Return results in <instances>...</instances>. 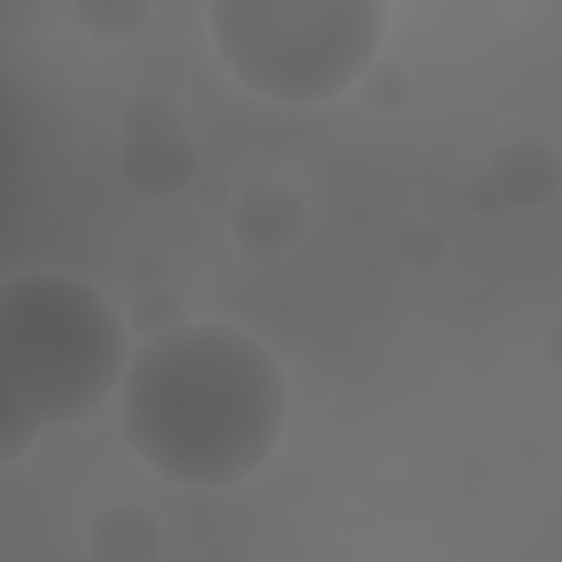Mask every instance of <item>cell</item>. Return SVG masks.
Here are the masks:
<instances>
[{
	"label": "cell",
	"instance_id": "obj_1",
	"mask_svg": "<svg viewBox=\"0 0 562 562\" xmlns=\"http://www.w3.org/2000/svg\"><path fill=\"white\" fill-rule=\"evenodd\" d=\"M285 413V369L255 334L224 321L158 329L119 386L127 448L180 487H233L255 474Z\"/></svg>",
	"mask_w": 562,
	"mask_h": 562
},
{
	"label": "cell",
	"instance_id": "obj_2",
	"mask_svg": "<svg viewBox=\"0 0 562 562\" xmlns=\"http://www.w3.org/2000/svg\"><path fill=\"white\" fill-rule=\"evenodd\" d=\"M127 329L79 277L22 272L0 290V408L35 426L88 417L127 373Z\"/></svg>",
	"mask_w": 562,
	"mask_h": 562
},
{
	"label": "cell",
	"instance_id": "obj_3",
	"mask_svg": "<svg viewBox=\"0 0 562 562\" xmlns=\"http://www.w3.org/2000/svg\"><path fill=\"white\" fill-rule=\"evenodd\" d=\"M206 22L228 75L281 105L338 97L382 40V9L369 0H220Z\"/></svg>",
	"mask_w": 562,
	"mask_h": 562
},
{
	"label": "cell",
	"instance_id": "obj_4",
	"mask_svg": "<svg viewBox=\"0 0 562 562\" xmlns=\"http://www.w3.org/2000/svg\"><path fill=\"white\" fill-rule=\"evenodd\" d=\"M123 171L140 193H176L193 176V145L171 101L136 97L123 119Z\"/></svg>",
	"mask_w": 562,
	"mask_h": 562
},
{
	"label": "cell",
	"instance_id": "obj_5",
	"mask_svg": "<svg viewBox=\"0 0 562 562\" xmlns=\"http://www.w3.org/2000/svg\"><path fill=\"white\" fill-rule=\"evenodd\" d=\"M92 558L97 562H158L162 531L158 518L140 505H114L92 522Z\"/></svg>",
	"mask_w": 562,
	"mask_h": 562
},
{
	"label": "cell",
	"instance_id": "obj_6",
	"mask_svg": "<svg viewBox=\"0 0 562 562\" xmlns=\"http://www.w3.org/2000/svg\"><path fill=\"white\" fill-rule=\"evenodd\" d=\"M233 233H237L250 250H259V255L281 250V246L299 233V202L285 198V193H277V189H255V193H246V198L237 202V211H233Z\"/></svg>",
	"mask_w": 562,
	"mask_h": 562
},
{
	"label": "cell",
	"instance_id": "obj_7",
	"mask_svg": "<svg viewBox=\"0 0 562 562\" xmlns=\"http://www.w3.org/2000/svg\"><path fill=\"white\" fill-rule=\"evenodd\" d=\"M518 162L522 167H514V158L501 154V162L492 167L487 180H496L509 202H540L553 189V162H549V154L536 149V145H518Z\"/></svg>",
	"mask_w": 562,
	"mask_h": 562
},
{
	"label": "cell",
	"instance_id": "obj_8",
	"mask_svg": "<svg viewBox=\"0 0 562 562\" xmlns=\"http://www.w3.org/2000/svg\"><path fill=\"white\" fill-rule=\"evenodd\" d=\"M79 18L97 31V40H127V31L136 26V22H145V9H136V4H83L79 9Z\"/></svg>",
	"mask_w": 562,
	"mask_h": 562
},
{
	"label": "cell",
	"instance_id": "obj_9",
	"mask_svg": "<svg viewBox=\"0 0 562 562\" xmlns=\"http://www.w3.org/2000/svg\"><path fill=\"white\" fill-rule=\"evenodd\" d=\"M549 360H553V364L562 369V321H558V325L549 329Z\"/></svg>",
	"mask_w": 562,
	"mask_h": 562
}]
</instances>
